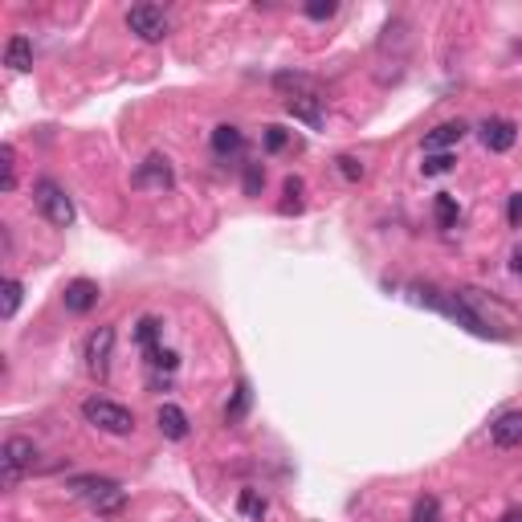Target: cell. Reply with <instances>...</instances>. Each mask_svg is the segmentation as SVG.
<instances>
[{"instance_id": "cell-1", "label": "cell", "mask_w": 522, "mask_h": 522, "mask_svg": "<svg viewBox=\"0 0 522 522\" xmlns=\"http://www.w3.org/2000/svg\"><path fill=\"white\" fill-rule=\"evenodd\" d=\"M273 86H278V94H281V107L290 110L298 123H306L310 131H322V126H327V98L319 94L314 77H306V74H278V77H273Z\"/></svg>"}, {"instance_id": "cell-2", "label": "cell", "mask_w": 522, "mask_h": 522, "mask_svg": "<svg viewBox=\"0 0 522 522\" xmlns=\"http://www.w3.org/2000/svg\"><path fill=\"white\" fill-rule=\"evenodd\" d=\"M74 498H82V502H90L98 514H118L126 506V490L115 482V477H69L66 485Z\"/></svg>"}, {"instance_id": "cell-3", "label": "cell", "mask_w": 522, "mask_h": 522, "mask_svg": "<svg viewBox=\"0 0 522 522\" xmlns=\"http://www.w3.org/2000/svg\"><path fill=\"white\" fill-rule=\"evenodd\" d=\"M33 200H37V213L45 216L53 229H69V224H74V200H69V192L58 180L41 175L37 184H33Z\"/></svg>"}, {"instance_id": "cell-4", "label": "cell", "mask_w": 522, "mask_h": 522, "mask_svg": "<svg viewBox=\"0 0 522 522\" xmlns=\"http://www.w3.org/2000/svg\"><path fill=\"white\" fill-rule=\"evenodd\" d=\"M82 416H86V425L102 428V433H110V436H126L131 428H135V412L115 404V400H107V396L82 400Z\"/></svg>"}, {"instance_id": "cell-5", "label": "cell", "mask_w": 522, "mask_h": 522, "mask_svg": "<svg viewBox=\"0 0 522 522\" xmlns=\"http://www.w3.org/2000/svg\"><path fill=\"white\" fill-rule=\"evenodd\" d=\"M126 29L139 41H164L172 25H167V12L159 4H135V9H126Z\"/></svg>"}, {"instance_id": "cell-6", "label": "cell", "mask_w": 522, "mask_h": 522, "mask_svg": "<svg viewBox=\"0 0 522 522\" xmlns=\"http://www.w3.org/2000/svg\"><path fill=\"white\" fill-rule=\"evenodd\" d=\"M37 461V445H33L29 436H9L4 445H0V469H4V482H20L25 469H33Z\"/></svg>"}, {"instance_id": "cell-7", "label": "cell", "mask_w": 522, "mask_h": 522, "mask_svg": "<svg viewBox=\"0 0 522 522\" xmlns=\"http://www.w3.org/2000/svg\"><path fill=\"white\" fill-rule=\"evenodd\" d=\"M110 351H115V327H98L94 335L86 338V368L94 371L98 379L110 376Z\"/></svg>"}, {"instance_id": "cell-8", "label": "cell", "mask_w": 522, "mask_h": 522, "mask_svg": "<svg viewBox=\"0 0 522 522\" xmlns=\"http://www.w3.org/2000/svg\"><path fill=\"white\" fill-rule=\"evenodd\" d=\"M131 184L135 188H172V164H167V155H147L143 164L135 167V175H131Z\"/></svg>"}, {"instance_id": "cell-9", "label": "cell", "mask_w": 522, "mask_h": 522, "mask_svg": "<svg viewBox=\"0 0 522 522\" xmlns=\"http://www.w3.org/2000/svg\"><path fill=\"white\" fill-rule=\"evenodd\" d=\"M98 298H102V294H98V281H90V278H74L66 286V294H61L69 314H86V310H94Z\"/></svg>"}, {"instance_id": "cell-10", "label": "cell", "mask_w": 522, "mask_h": 522, "mask_svg": "<svg viewBox=\"0 0 522 522\" xmlns=\"http://www.w3.org/2000/svg\"><path fill=\"white\" fill-rule=\"evenodd\" d=\"M490 441L498 449L522 445V408H510V412H502L498 420H493V425H490Z\"/></svg>"}, {"instance_id": "cell-11", "label": "cell", "mask_w": 522, "mask_h": 522, "mask_svg": "<svg viewBox=\"0 0 522 522\" xmlns=\"http://www.w3.org/2000/svg\"><path fill=\"white\" fill-rule=\"evenodd\" d=\"M465 131L469 126L461 123V118H453V123H441V126H433L425 135V155H445L449 147H457L465 139Z\"/></svg>"}, {"instance_id": "cell-12", "label": "cell", "mask_w": 522, "mask_h": 522, "mask_svg": "<svg viewBox=\"0 0 522 522\" xmlns=\"http://www.w3.org/2000/svg\"><path fill=\"white\" fill-rule=\"evenodd\" d=\"M514 139H518V126H514L510 118H485L482 123V143L490 147V151H510Z\"/></svg>"}, {"instance_id": "cell-13", "label": "cell", "mask_w": 522, "mask_h": 522, "mask_svg": "<svg viewBox=\"0 0 522 522\" xmlns=\"http://www.w3.org/2000/svg\"><path fill=\"white\" fill-rule=\"evenodd\" d=\"M155 425H159V433L167 436V441H184L188 436V412L180 404H159V412H155Z\"/></svg>"}, {"instance_id": "cell-14", "label": "cell", "mask_w": 522, "mask_h": 522, "mask_svg": "<svg viewBox=\"0 0 522 522\" xmlns=\"http://www.w3.org/2000/svg\"><path fill=\"white\" fill-rule=\"evenodd\" d=\"M4 66L12 69V74H25V69H33V41L29 37H9V45H4Z\"/></svg>"}, {"instance_id": "cell-15", "label": "cell", "mask_w": 522, "mask_h": 522, "mask_svg": "<svg viewBox=\"0 0 522 522\" xmlns=\"http://www.w3.org/2000/svg\"><path fill=\"white\" fill-rule=\"evenodd\" d=\"M245 147V135H241V126H232V123H221L213 131V151L216 155H237Z\"/></svg>"}, {"instance_id": "cell-16", "label": "cell", "mask_w": 522, "mask_h": 522, "mask_svg": "<svg viewBox=\"0 0 522 522\" xmlns=\"http://www.w3.org/2000/svg\"><path fill=\"white\" fill-rule=\"evenodd\" d=\"M237 510H241V518L261 522L265 514H270V502H265V493L261 490H241L237 493Z\"/></svg>"}, {"instance_id": "cell-17", "label": "cell", "mask_w": 522, "mask_h": 522, "mask_svg": "<svg viewBox=\"0 0 522 522\" xmlns=\"http://www.w3.org/2000/svg\"><path fill=\"white\" fill-rule=\"evenodd\" d=\"M249 404H253V387H249V379H241L237 392H232V400L224 404V425H237V420L249 412Z\"/></svg>"}, {"instance_id": "cell-18", "label": "cell", "mask_w": 522, "mask_h": 522, "mask_svg": "<svg viewBox=\"0 0 522 522\" xmlns=\"http://www.w3.org/2000/svg\"><path fill=\"white\" fill-rule=\"evenodd\" d=\"M433 216H436V224H441V229H453L457 216H461V208H457V196L453 192H436Z\"/></svg>"}, {"instance_id": "cell-19", "label": "cell", "mask_w": 522, "mask_h": 522, "mask_svg": "<svg viewBox=\"0 0 522 522\" xmlns=\"http://www.w3.org/2000/svg\"><path fill=\"white\" fill-rule=\"evenodd\" d=\"M159 327H164V322L151 319V314H147V319H139V327H135V338H139V347H143L147 359L159 351V343H155V338H159Z\"/></svg>"}, {"instance_id": "cell-20", "label": "cell", "mask_w": 522, "mask_h": 522, "mask_svg": "<svg viewBox=\"0 0 522 522\" xmlns=\"http://www.w3.org/2000/svg\"><path fill=\"white\" fill-rule=\"evenodd\" d=\"M302 188H306V184H302V175H286V184H281V192H286V200H281V213H298V208H302V200H298Z\"/></svg>"}, {"instance_id": "cell-21", "label": "cell", "mask_w": 522, "mask_h": 522, "mask_svg": "<svg viewBox=\"0 0 522 522\" xmlns=\"http://www.w3.org/2000/svg\"><path fill=\"white\" fill-rule=\"evenodd\" d=\"M408 522H441V502L436 498H416V506H412V518Z\"/></svg>"}, {"instance_id": "cell-22", "label": "cell", "mask_w": 522, "mask_h": 522, "mask_svg": "<svg viewBox=\"0 0 522 522\" xmlns=\"http://www.w3.org/2000/svg\"><path fill=\"white\" fill-rule=\"evenodd\" d=\"M20 281L17 278H4V306H0V314H4V319H12V314H17V306H20Z\"/></svg>"}, {"instance_id": "cell-23", "label": "cell", "mask_w": 522, "mask_h": 522, "mask_svg": "<svg viewBox=\"0 0 522 522\" xmlns=\"http://www.w3.org/2000/svg\"><path fill=\"white\" fill-rule=\"evenodd\" d=\"M0 159H4V192H12L17 188V151H12V143L0 147Z\"/></svg>"}, {"instance_id": "cell-24", "label": "cell", "mask_w": 522, "mask_h": 522, "mask_svg": "<svg viewBox=\"0 0 522 522\" xmlns=\"http://www.w3.org/2000/svg\"><path fill=\"white\" fill-rule=\"evenodd\" d=\"M261 188H265V167L245 164V196H261Z\"/></svg>"}, {"instance_id": "cell-25", "label": "cell", "mask_w": 522, "mask_h": 522, "mask_svg": "<svg viewBox=\"0 0 522 522\" xmlns=\"http://www.w3.org/2000/svg\"><path fill=\"white\" fill-rule=\"evenodd\" d=\"M449 167H453V155H425V164H420V172L425 175H445Z\"/></svg>"}, {"instance_id": "cell-26", "label": "cell", "mask_w": 522, "mask_h": 522, "mask_svg": "<svg viewBox=\"0 0 522 522\" xmlns=\"http://www.w3.org/2000/svg\"><path fill=\"white\" fill-rule=\"evenodd\" d=\"M302 12H306L310 20H327V17H335V12H338V4H335V0H310Z\"/></svg>"}, {"instance_id": "cell-27", "label": "cell", "mask_w": 522, "mask_h": 522, "mask_svg": "<svg viewBox=\"0 0 522 522\" xmlns=\"http://www.w3.org/2000/svg\"><path fill=\"white\" fill-rule=\"evenodd\" d=\"M338 172L347 175V180H363V164H359L355 155H338Z\"/></svg>"}, {"instance_id": "cell-28", "label": "cell", "mask_w": 522, "mask_h": 522, "mask_svg": "<svg viewBox=\"0 0 522 522\" xmlns=\"http://www.w3.org/2000/svg\"><path fill=\"white\" fill-rule=\"evenodd\" d=\"M286 143H290V135L281 126H265V151H281Z\"/></svg>"}, {"instance_id": "cell-29", "label": "cell", "mask_w": 522, "mask_h": 522, "mask_svg": "<svg viewBox=\"0 0 522 522\" xmlns=\"http://www.w3.org/2000/svg\"><path fill=\"white\" fill-rule=\"evenodd\" d=\"M506 216H510L514 229L522 224V192H514V196H510V208H506Z\"/></svg>"}, {"instance_id": "cell-30", "label": "cell", "mask_w": 522, "mask_h": 522, "mask_svg": "<svg viewBox=\"0 0 522 522\" xmlns=\"http://www.w3.org/2000/svg\"><path fill=\"white\" fill-rule=\"evenodd\" d=\"M510 270L522 278V249H514V257H510Z\"/></svg>"}, {"instance_id": "cell-31", "label": "cell", "mask_w": 522, "mask_h": 522, "mask_svg": "<svg viewBox=\"0 0 522 522\" xmlns=\"http://www.w3.org/2000/svg\"><path fill=\"white\" fill-rule=\"evenodd\" d=\"M498 522H522V510H506V514H502V518H498Z\"/></svg>"}]
</instances>
